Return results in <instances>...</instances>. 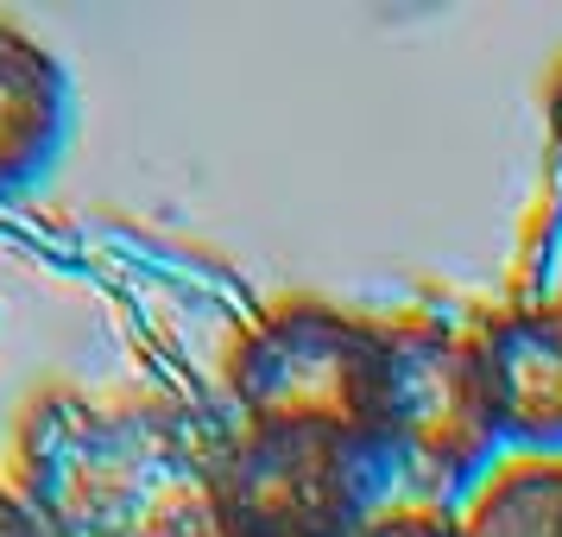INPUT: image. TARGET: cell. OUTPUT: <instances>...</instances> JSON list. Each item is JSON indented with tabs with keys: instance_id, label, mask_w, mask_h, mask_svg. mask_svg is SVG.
I'll list each match as a JSON object with an SVG mask.
<instances>
[{
	"instance_id": "obj_1",
	"label": "cell",
	"mask_w": 562,
	"mask_h": 537,
	"mask_svg": "<svg viewBox=\"0 0 562 537\" xmlns=\"http://www.w3.org/2000/svg\"><path fill=\"white\" fill-rule=\"evenodd\" d=\"M13 493L52 537H215L209 461L146 417L102 411L77 392L26 411Z\"/></svg>"
},
{
	"instance_id": "obj_2",
	"label": "cell",
	"mask_w": 562,
	"mask_h": 537,
	"mask_svg": "<svg viewBox=\"0 0 562 537\" xmlns=\"http://www.w3.org/2000/svg\"><path fill=\"white\" fill-rule=\"evenodd\" d=\"M228 392L247 430L323 436V443L380 456L385 329L335 304H310V298L279 304L234 342Z\"/></svg>"
},
{
	"instance_id": "obj_3",
	"label": "cell",
	"mask_w": 562,
	"mask_h": 537,
	"mask_svg": "<svg viewBox=\"0 0 562 537\" xmlns=\"http://www.w3.org/2000/svg\"><path fill=\"white\" fill-rule=\"evenodd\" d=\"M380 456L392 481L424 486L430 500L474 493L499 468L506 436L493 417L474 335L436 323L385 329V430Z\"/></svg>"
},
{
	"instance_id": "obj_4",
	"label": "cell",
	"mask_w": 562,
	"mask_h": 537,
	"mask_svg": "<svg viewBox=\"0 0 562 537\" xmlns=\"http://www.w3.org/2000/svg\"><path fill=\"white\" fill-rule=\"evenodd\" d=\"M385 481V461L348 443L240 430L209 461L215 537H355Z\"/></svg>"
},
{
	"instance_id": "obj_5",
	"label": "cell",
	"mask_w": 562,
	"mask_h": 537,
	"mask_svg": "<svg viewBox=\"0 0 562 537\" xmlns=\"http://www.w3.org/2000/svg\"><path fill=\"white\" fill-rule=\"evenodd\" d=\"M474 348L506 449L562 461V304L506 310L474 335Z\"/></svg>"
},
{
	"instance_id": "obj_6",
	"label": "cell",
	"mask_w": 562,
	"mask_h": 537,
	"mask_svg": "<svg viewBox=\"0 0 562 537\" xmlns=\"http://www.w3.org/2000/svg\"><path fill=\"white\" fill-rule=\"evenodd\" d=\"M77 89L70 70L26 26L0 20V203L45 178L70 139Z\"/></svg>"
},
{
	"instance_id": "obj_7",
	"label": "cell",
	"mask_w": 562,
	"mask_h": 537,
	"mask_svg": "<svg viewBox=\"0 0 562 537\" xmlns=\"http://www.w3.org/2000/svg\"><path fill=\"white\" fill-rule=\"evenodd\" d=\"M468 537H562V461H499L461 512Z\"/></svg>"
},
{
	"instance_id": "obj_8",
	"label": "cell",
	"mask_w": 562,
	"mask_h": 537,
	"mask_svg": "<svg viewBox=\"0 0 562 537\" xmlns=\"http://www.w3.org/2000/svg\"><path fill=\"white\" fill-rule=\"evenodd\" d=\"M355 537H468L456 512L442 506H380Z\"/></svg>"
},
{
	"instance_id": "obj_9",
	"label": "cell",
	"mask_w": 562,
	"mask_h": 537,
	"mask_svg": "<svg viewBox=\"0 0 562 537\" xmlns=\"http://www.w3.org/2000/svg\"><path fill=\"white\" fill-rule=\"evenodd\" d=\"M0 537H52L38 525V512H32L13 486H0Z\"/></svg>"
},
{
	"instance_id": "obj_10",
	"label": "cell",
	"mask_w": 562,
	"mask_h": 537,
	"mask_svg": "<svg viewBox=\"0 0 562 537\" xmlns=\"http://www.w3.org/2000/svg\"><path fill=\"white\" fill-rule=\"evenodd\" d=\"M550 133H557V153H562V82H557V96H550Z\"/></svg>"
}]
</instances>
